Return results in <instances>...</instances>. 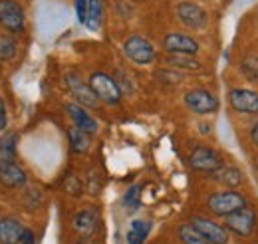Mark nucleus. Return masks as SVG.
Returning a JSON list of instances; mask_svg holds the SVG:
<instances>
[{"mask_svg":"<svg viewBox=\"0 0 258 244\" xmlns=\"http://www.w3.org/2000/svg\"><path fill=\"white\" fill-rule=\"evenodd\" d=\"M68 139H70V147L76 153H86L90 149V133L82 131L80 127H70L68 129Z\"/></svg>","mask_w":258,"mask_h":244,"instance_id":"18","label":"nucleus"},{"mask_svg":"<svg viewBox=\"0 0 258 244\" xmlns=\"http://www.w3.org/2000/svg\"><path fill=\"white\" fill-rule=\"evenodd\" d=\"M8 127V115H6V105L0 97V131H4Z\"/></svg>","mask_w":258,"mask_h":244,"instance_id":"29","label":"nucleus"},{"mask_svg":"<svg viewBox=\"0 0 258 244\" xmlns=\"http://www.w3.org/2000/svg\"><path fill=\"white\" fill-rule=\"evenodd\" d=\"M177 18L187 26V28H193V30H203L209 22V16L207 12L195 4V2H181L177 4Z\"/></svg>","mask_w":258,"mask_h":244,"instance_id":"9","label":"nucleus"},{"mask_svg":"<svg viewBox=\"0 0 258 244\" xmlns=\"http://www.w3.org/2000/svg\"><path fill=\"white\" fill-rule=\"evenodd\" d=\"M207 207H209L211 213L217 214V216H228V214L244 209L246 207V199L238 191H221V193H213L207 199Z\"/></svg>","mask_w":258,"mask_h":244,"instance_id":"1","label":"nucleus"},{"mask_svg":"<svg viewBox=\"0 0 258 244\" xmlns=\"http://www.w3.org/2000/svg\"><path fill=\"white\" fill-rule=\"evenodd\" d=\"M149 232H151V222H147V220H133L127 232V244H143Z\"/></svg>","mask_w":258,"mask_h":244,"instance_id":"20","label":"nucleus"},{"mask_svg":"<svg viewBox=\"0 0 258 244\" xmlns=\"http://www.w3.org/2000/svg\"><path fill=\"white\" fill-rule=\"evenodd\" d=\"M155 76L161 80L163 84H179V80H181V76H179V74L169 72V70H159Z\"/></svg>","mask_w":258,"mask_h":244,"instance_id":"27","label":"nucleus"},{"mask_svg":"<svg viewBox=\"0 0 258 244\" xmlns=\"http://www.w3.org/2000/svg\"><path fill=\"white\" fill-rule=\"evenodd\" d=\"M24 232V226L20 224L18 218L6 216L0 218V244H20Z\"/></svg>","mask_w":258,"mask_h":244,"instance_id":"14","label":"nucleus"},{"mask_svg":"<svg viewBox=\"0 0 258 244\" xmlns=\"http://www.w3.org/2000/svg\"><path fill=\"white\" fill-rule=\"evenodd\" d=\"M213 177H215V181L226 185V187H232V189L242 183V175L236 167H221L213 173Z\"/></svg>","mask_w":258,"mask_h":244,"instance_id":"21","label":"nucleus"},{"mask_svg":"<svg viewBox=\"0 0 258 244\" xmlns=\"http://www.w3.org/2000/svg\"><path fill=\"white\" fill-rule=\"evenodd\" d=\"M88 84L92 86V90L97 95V99H101V101H105L109 105H115V103L121 101V88L117 86V82L111 76H107L103 72H94L90 76Z\"/></svg>","mask_w":258,"mask_h":244,"instance_id":"2","label":"nucleus"},{"mask_svg":"<svg viewBox=\"0 0 258 244\" xmlns=\"http://www.w3.org/2000/svg\"><path fill=\"white\" fill-rule=\"evenodd\" d=\"M165 64L169 68H179V70H189V72H197L201 70V62L195 60L189 54H169L165 58Z\"/></svg>","mask_w":258,"mask_h":244,"instance_id":"19","label":"nucleus"},{"mask_svg":"<svg viewBox=\"0 0 258 244\" xmlns=\"http://www.w3.org/2000/svg\"><path fill=\"white\" fill-rule=\"evenodd\" d=\"M228 103L238 113H258V93L250 90H230Z\"/></svg>","mask_w":258,"mask_h":244,"instance_id":"12","label":"nucleus"},{"mask_svg":"<svg viewBox=\"0 0 258 244\" xmlns=\"http://www.w3.org/2000/svg\"><path fill=\"white\" fill-rule=\"evenodd\" d=\"M185 105L197 115H211L219 109V99L207 90H191L185 93Z\"/></svg>","mask_w":258,"mask_h":244,"instance_id":"5","label":"nucleus"},{"mask_svg":"<svg viewBox=\"0 0 258 244\" xmlns=\"http://www.w3.org/2000/svg\"><path fill=\"white\" fill-rule=\"evenodd\" d=\"M250 139H252V143L258 147V123H254L252 129H250Z\"/></svg>","mask_w":258,"mask_h":244,"instance_id":"31","label":"nucleus"},{"mask_svg":"<svg viewBox=\"0 0 258 244\" xmlns=\"http://www.w3.org/2000/svg\"><path fill=\"white\" fill-rule=\"evenodd\" d=\"M64 189L68 195H74V197H78L80 193H82V181L76 177V175H68L64 181Z\"/></svg>","mask_w":258,"mask_h":244,"instance_id":"25","label":"nucleus"},{"mask_svg":"<svg viewBox=\"0 0 258 244\" xmlns=\"http://www.w3.org/2000/svg\"><path fill=\"white\" fill-rule=\"evenodd\" d=\"M0 26L12 34H22L26 28L24 8L14 0H0Z\"/></svg>","mask_w":258,"mask_h":244,"instance_id":"3","label":"nucleus"},{"mask_svg":"<svg viewBox=\"0 0 258 244\" xmlns=\"http://www.w3.org/2000/svg\"><path fill=\"white\" fill-rule=\"evenodd\" d=\"M191 224H193L195 228H197V230H199V232H201L211 244H226L228 242V230H226L225 226H221V224L209 220V218L195 216L193 220H191Z\"/></svg>","mask_w":258,"mask_h":244,"instance_id":"11","label":"nucleus"},{"mask_svg":"<svg viewBox=\"0 0 258 244\" xmlns=\"http://www.w3.org/2000/svg\"><path fill=\"white\" fill-rule=\"evenodd\" d=\"M254 226H256V213H254L252 209H248V205H246L244 209L236 211V213L228 214L225 220L226 230H230V232H234V234H238V236H248V234H252Z\"/></svg>","mask_w":258,"mask_h":244,"instance_id":"6","label":"nucleus"},{"mask_svg":"<svg viewBox=\"0 0 258 244\" xmlns=\"http://www.w3.org/2000/svg\"><path fill=\"white\" fill-rule=\"evenodd\" d=\"M0 183L4 185V187H10V189L22 187V185L26 183V173L16 163L2 165L0 167Z\"/></svg>","mask_w":258,"mask_h":244,"instance_id":"15","label":"nucleus"},{"mask_svg":"<svg viewBox=\"0 0 258 244\" xmlns=\"http://www.w3.org/2000/svg\"><path fill=\"white\" fill-rule=\"evenodd\" d=\"M123 54L127 56V60H131L137 66H147L157 56L153 44L141 36H129L123 42Z\"/></svg>","mask_w":258,"mask_h":244,"instance_id":"4","label":"nucleus"},{"mask_svg":"<svg viewBox=\"0 0 258 244\" xmlns=\"http://www.w3.org/2000/svg\"><path fill=\"white\" fill-rule=\"evenodd\" d=\"M76 12H78V20L82 24H86V18H88V0H76Z\"/></svg>","mask_w":258,"mask_h":244,"instance_id":"28","label":"nucleus"},{"mask_svg":"<svg viewBox=\"0 0 258 244\" xmlns=\"http://www.w3.org/2000/svg\"><path fill=\"white\" fill-rule=\"evenodd\" d=\"M177 236L183 244H211L197 228H195L191 222L187 224H181L179 230H177Z\"/></svg>","mask_w":258,"mask_h":244,"instance_id":"22","label":"nucleus"},{"mask_svg":"<svg viewBox=\"0 0 258 244\" xmlns=\"http://www.w3.org/2000/svg\"><path fill=\"white\" fill-rule=\"evenodd\" d=\"M163 48L167 54H189L195 56L199 52V42L187 36V34H179V32H171L163 38Z\"/></svg>","mask_w":258,"mask_h":244,"instance_id":"10","label":"nucleus"},{"mask_svg":"<svg viewBox=\"0 0 258 244\" xmlns=\"http://www.w3.org/2000/svg\"><path fill=\"white\" fill-rule=\"evenodd\" d=\"M66 111H68V115L72 117L74 125L80 127L82 131H86V133H90V135H94L97 131V121L80 105V103H68V105H66Z\"/></svg>","mask_w":258,"mask_h":244,"instance_id":"13","label":"nucleus"},{"mask_svg":"<svg viewBox=\"0 0 258 244\" xmlns=\"http://www.w3.org/2000/svg\"><path fill=\"white\" fill-rule=\"evenodd\" d=\"M66 86H68L70 93L76 97V101L80 105H84V107H96L97 105L99 99H97V95L92 90V86L86 84L78 74H68L66 76Z\"/></svg>","mask_w":258,"mask_h":244,"instance_id":"8","label":"nucleus"},{"mask_svg":"<svg viewBox=\"0 0 258 244\" xmlns=\"http://www.w3.org/2000/svg\"><path fill=\"white\" fill-rule=\"evenodd\" d=\"M20 244H36L34 232L30 230V228H24V232H22V238H20Z\"/></svg>","mask_w":258,"mask_h":244,"instance_id":"30","label":"nucleus"},{"mask_svg":"<svg viewBox=\"0 0 258 244\" xmlns=\"http://www.w3.org/2000/svg\"><path fill=\"white\" fill-rule=\"evenodd\" d=\"M16 40L10 34H0V62H8L16 56Z\"/></svg>","mask_w":258,"mask_h":244,"instance_id":"24","label":"nucleus"},{"mask_svg":"<svg viewBox=\"0 0 258 244\" xmlns=\"http://www.w3.org/2000/svg\"><path fill=\"white\" fill-rule=\"evenodd\" d=\"M74 230L82 236H92L97 230V214L92 211H82L74 216Z\"/></svg>","mask_w":258,"mask_h":244,"instance_id":"16","label":"nucleus"},{"mask_svg":"<svg viewBox=\"0 0 258 244\" xmlns=\"http://www.w3.org/2000/svg\"><path fill=\"white\" fill-rule=\"evenodd\" d=\"M101 16H103V0H88V18H86V26L90 30H97L101 24Z\"/></svg>","mask_w":258,"mask_h":244,"instance_id":"23","label":"nucleus"},{"mask_svg":"<svg viewBox=\"0 0 258 244\" xmlns=\"http://www.w3.org/2000/svg\"><path fill=\"white\" fill-rule=\"evenodd\" d=\"M16 143H18V135L16 133H6L0 137V167L14 163L16 159Z\"/></svg>","mask_w":258,"mask_h":244,"instance_id":"17","label":"nucleus"},{"mask_svg":"<svg viewBox=\"0 0 258 244\" xmlns=\"http://www.w3.org/2000/svg\"><path fill=\"white\" fill-rule=\"evenodd\" d=\"M123 205H125L127 209H137V207H139V187H137V185L131 187L127 191V195H125V199H123Z\"/></svg>","mask_w":258,"mask_h":244,"instance_id":"26","label":"nucleus"},{"mask_svg":"<svg viewBox=\"0 0 258 244\" xmlns=\"http://www.w3.org/2000/svg\"><path fill=\"white\" fill-rule=\"evenodd\" d=\"M189 163L195 171L201 173H215L223 167V157L211 147H197L189 155Z\"/></svg>","mask_w":258,"mask_h":244,"instance_id":"7","label":"nucleus"}]
</instances>
